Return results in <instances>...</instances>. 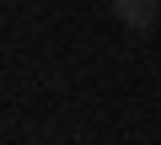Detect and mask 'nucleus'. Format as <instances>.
Segmentation results:
<instances>
[{"label":"nucleus","instance_id":"f257e3e1","mask_svg":"<svg viewBox=\"0 0 161 145\" xmlns=\"http://www.w3.org/2000/svg\"><path fill=\"white\" fill-rule=\"evenodd\" d=\"M113 16L129 27V32H145L161 22V0H113Z\"/></svg>","mask_w":161,"mask_h":145}]
</instances>
